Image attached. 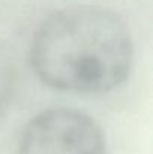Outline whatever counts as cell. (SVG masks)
Wrapping results in <instances>:
<instances>
[{
    "instance_id": "cell-1",
    "label": "cell",
    "mask_w": 153,
    "mask_h": 154,
    "mask_svg": "<svg viewBox=\"0 0 153 154\" xmlns=\"http://www.w3.org/2000/svg\"><path fill=\"white\" fill-rule=\"evenodd\" d=\"M126 24L101 6H72L51 14L36 30L30 60L53 88L102 93L120 85L132 64Z\"/></svg>"
},
{
    "instance_id": "cell-3",
    "label": "cell",
    "mask_w": 153,
    "mask_h": 154,
    "mask_svg": "<svg viewBox=\"0 0 153 154\" xmlns=\"http://www.w3.org/2000/svg\"><path fill=\"white\" fill-rule=\"evenodd\" d=\"M14 87V70L6 54L0 51V118L8 109Z\"/></svg>"
},
{
    "instance_id": "cell-2",
    "label": "cell",
    "mask_w": 153,
    "mask_h": 154,
    "mask_svg": "<svg viewBox=\"0 0 153 154\" xmlns=\"http://www.w3.org/2000/svg\"><path fill=\"white\" fill-rule=\"evenodd\" d=\"M18 154H107V145L92 117L71 108H53L29 121Z\"/></svg>"
}]
</instances>
